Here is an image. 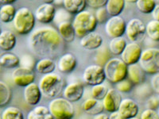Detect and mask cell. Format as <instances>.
<instances>
[{
    "label": "cell",
    "mask_w": 159,
    "mask_h": 119,
    "mask_svg": "<svg viewBox=\"0 0 159 119\" xmlns=\"http://www.w3.org/2000/svg\"><path fill=\"white\" fill-rule=\"evenodd\" d=\"M11 90L6 83L0 81V107H3L10 103L11 99Z\"/></svg>",
    "instance_id": "obj_33"
},
{
    "label": "cell",
    "mask_w": 159,
    "mask_h": 119,
    "mask_svg": "<svg viewBox=\"0 0 159 119\" xmlns=\"http://www.w3.org/2000/svg\"><path fill=\"white\" fill-rule=\"evenodd\" d=\"M126 2L123 0H107L105 8L111 17L119 16L125 7Z\"/></svg>",
    "instance_id": "obj_26"
},
{
    "label": "cell",
    "mask_w": 159,
    "mask_h": 119,
    "mask_svg": "<svg viewBox=\"0 0 159 119\" xmlns=\"http://www.w3.org/2000/svg\"><path fill=\"white\" fill-rule=\"evenodd\" d=\"M107 0H88L86 1V3L90 7L94 8V9H99V8L104 7L107 4Z\"/></svg>",
    "instance_id": "obj_44"
},
{
    "label": "cell",
    "mask_w": 159,
    "mask_h": 119,
    "mask_svg": "<svg viewBox=\"0 0 159 119\" xmlns=\"http://www.w3.org/2000/svg\"><path fill=\"white\" fill-rule=\"evenodd\" d=\"M71 18V15L65 9H59L56 11L54 21L57 25L64 22H69V20Z\"/></svg>",
    "instance_id": "obj_37"
},
{
    "label": "cell",
    "mask_w": 159,
    "mask_h": 119,
    "mask_svg": "<svg viewBox=\"0 0 159 119\" xmlns=\"http://www.w3.org/2000/svg\"><path fill=\"white\" fill-rule=\"evenodd\" d=\"M1 117L2 119H24V114L18 107H9L2 111Z\"/></svg>",
    "instance_id": "obj_34"
},
{
    "label": "cell",
    "mask_w": 159,
    "mask_h": 119,
    "mask_svg": "<svg viewBox=\"0 0 159 119\" xmlns=\"http://www.w3.org/2000/svg\"><path fill=\"white\" fill-rule=\"evenodd\" d=\"M94 15L96 17V19L98 23L103 24L104 22H107V21L108 20V18H107L108 14H107V10H106L105 7H104L99 8V9L96 10Z\"/></svg>",
    "instance_id": "obj_41"
},
{
    "label": "cell",
    "mask_w": 159,
    "mask_h": 119,
    "mask_svg": "<svg viewBox=\"0 0 159 119\" xmlns=\"http://www.w3.org/2000/svg\"><path fill=\"white\" fill-rule=\"evenodd\" d=\"M133 86L134 84L128 79H123L116 84V90L119 92H123V93L131 91V90L133 89Z\"/></svg>",
    "instance_id": "obj_38"
},
{
    "label": "cell",
    "mask_w": 159,
    "mask_h": 119,
    "mask_svg": "<svg viewBox=\"0 0 159 119\" xmlns=\"http://www.w3.org/2000/svg\"><path fill=\"white\" fill-rule=\"evenodd\" d=\"M20 64V58L14 53L6 52L0 56V66L7 68H15Z\"/></svg>",
    "instance_id": "obj_28"
},
{
    "label": "cell",
    "mask_w": 159,
    "mask_h": 119,
    "mask_svg": "<svg viewBox=\"0 0 159 119\" xmlns=\"http://www.w3.org/2000/svg\"><path fill=\"white\" fill-rule=\"evenodd\" d=\"M127 23L125 20L119 16L111 17L105 24V32L111 38L123 37L126 31Z\"/></svg>",
    "instance_id": "obj_10"
},
{
    "label": "cell",
    "mask_w": 159,
    "mask_h": 119,
    "mask_svg": "<svg viewBox=\"0 0 159 119\" xmlns=\"http://www.w3.org/2000/svg\"><path fill=\"white\" fill-rule=\"evenodd\" d=\"M93 119H108V115L106 114H103V113H102V114H98V115L95 116L94 118Z\"/></svg>",
    "instance_id": "obj_48"
},
{
    "label": "cell",
    "mask_w": 159,
    "mask_h": 119,
    "mask_svg": "<svg viewBox=\"0 0 159 119\" xmlns=\"http://www.w3.org/2000/svg\"><path fill=\"white\" fill-rule=\"evenodd\" d=\"M0 119H2V117H1V115H0Z\"/></svg>",
    "instance_id": "obj_53"
},
{
    "label": "cell",
    "mask_w": 159,
    "mask_h": 119,
    "mask_svg": "<svg viewBox=\"0 0 159 119\" xmlns=\"http://www.w3.org/2000/svg\"><path fill=\"white\" fill-rule=\"evenodd\" d=\"M147 109L152 110H156L159 109V99L157 96L152 95L149 97L146 103Z\"/></svg>",
    "instance_id": "obj_42"
},
{
    "label": "cell",
    "mask_w": 159,
    "mask_h": 119,
    "mask_svg": "<svg viewBox=\"0 0 159 119\" xmlns=\"http://www.w3.org/2000/svg\"><path fill=\"white\" fill-rule=\"evenodd\" d=\"M125 34L130 42H141L146 36V25L139 18H132L127 23Z\"/></svg>",
    "instance_id": "obj_8"
},
{
    "label": "cell",
    "mask_w": 159,
    "mask_h": 119,
    "mask_svg": "<svg viewBox=\"0 0 159 119\" xmlns=\"http://www.w3.org/2000/svg\"><path fill=\"white\" fill-rule=\"evenodd\" d=\"M28 44L37 56L50 59L59 54L64 45L58 31L52 27L37 29L30 36Z\"/></svg>",
    "instance_id": "obj_1"
},
{
    "label": "cell",
    "mask_w": 159,
    "mask_h": 119,
    "mask_svg": "<svg viewBox=\"0 0 159 119\" xmlns=\"http://www.w3.org/2000/svg\"><path fill=\"white\" fill-rule=\"evenodd\" d=\"M83 79L88 85L92 87L101 84L106 79L104 68L98 64L89 65L84 71Z\"/></svg>",
    "instance_id": "obj_9"
},
{
    "label": "cell",
    "mask_w": 159,
    "mask_h": 119,
    "mask_svg": "<svg viewBox=\"0 0 159 119\" xmlns=\"http://www.w3.org/2000/svg\"><path fill=\"white\" fill-rule=\"evenodd\" d=\"M26 119H54L48 107L37 106L28 113Z\"/></svg>",
    "instance_id": "obj_27"
},
{
    "label": "cell",
    "mask_w": 159,
    "mask_h": 119,
    "mask_svg": "<svg viewBox=\"0 0 159 119\" xmlns=\"http://www.w3.org/2000/svg\"><path fill=\"white\" fill-rule=\"evenodd\" d=\"M48 108L54 119H72L75 115V110L72 103L65 98L52 99Z\"/></svg>",
    "instance_id": "obj_6"
},
{
    "label": "cell",
    "mask_w": 159,
    "mask_h": 119,
    "mask_svg": "<svg viewBox=\"0 0 159 119\" xmlns=\"http://www.w3.org/2000/svg\"><path fill=\"white\" fill-rule=\"evenodd\" d=\"M57 64L54 60L50 58H42L37 62L35 68L36 71L40 74L47 75L52 73L56 69Z\"/></svg>",
    "instance_id": "obj_24"
},
{
    "label": "cell",
    "mask_w": 159,
    "mask_h": 119,
    "mask_svg": "<svg viewBox=\"0 0 159 119\" xmlns=\"http://www.w3.org/2000/svg\"><path fill=\"white\" fill-rule=\"evenodd\" d=\"M146 34L150 39L159 42V22L151 20L146 25Z\"/></svg>",
    "instance_id": "obj_32"
},
{
    "label": "cell",
    "mask_w": 159,
    "mask_h": 119,
    "mask_svg": "<svg viewBox=\"0 0 159 119\" xmlns=\"http://www.w3.org/2000/svg\"><path fill=\"white\" fill-rule=\"evenodd\" d=\"M122 100L123 99H122L120 92L118 91L116 89L111 88L108 90V92L104 99L102 100V103H103L104 110L109 113H112V112L118 111Z\"/></svg>",
    "instance_id": "obj_14"
},
{
    "label": "cell",
    "mask_w": 159,
    "mask_h": 119,
    "mask_svg": "<svg viewBox=\"0 0 159 119\" xmlns=\"http://www.w3.org/2000/svg\"><path fill=\"white\" fill-rule=\"evenodd\" d=\"M143 49L138 43L130 42L127 44L122 54L120 55V59L124 62L127 66L139 64V60L141 57Z\"/></svg>",
    "instance_id": "obj_12"
},
{
    "label": "cell",
    "mask_w": 159,
    "mask_h": 119,
    "mask_svg": "<svg viewBox=\"0 0 159 119\" xmlns=\"http://www.w3.org/2000/svg\"><path fill=\"white\" fill-rule=\"evenodd\" d=\"M152 90L156 92L157 94H159V72L156 74L153 75V77L151 78L150 81Z\"/></svg>",
    "instance_id": "obj_45"
},
{
    "label": "cell",
    "mask_w": 159,
    "mask_h": 119,
    "mask_svg": "<svg viewBox=\"0 0 159 119\" xmlns=\"http://www.w3.org/2000/svg\"><path fill=\"white\" fill-rule=\"evenodd\" d=\"M151 15L153 18H154V20L159 22V3L156 4L155 7L154 8L153 11H152Z\"/></svg>",
    "instance_id": "obj_46"
},
{
    "label": "cell",
    "mask_w": 159,
    "mask_h": 119,
    "mask_svg": "<svg viewBox=\"0 0 159 119\" xmlns=\"http://www.w3.org/2000/svg\"><path fill=\"white\" fill-rule=\"evenodd\" d=\"M137 8L140 12L143 14H151L155 7L156 2L154 0H138L135 2Z\"/></svg>",
    "instance_id": "obj_35"
},
{
    "label": "cell",
    "mask_w": 159,
    "mask_h": 119,
    "mask_svg": "<svg viewBox=\"0 0 159 119\" xmlns=\"http://www.w3.org/2000/svg\"><path fill=\"white\" fill-rule=\"evenodd\" d=\"M108 90L109 88L107 87V86H106L103 83H101V84L93 86L92 87L91 93H92V95L93 99H97V100H99V101H102L104 99L105 96H106L107 92H108Z\"/></svg>",
    "instance_id": "obj_36"
},
{
    "label": "cell",
    "mask_w": 159,
    "mask_h": 119,
    "mask_svg": "<svg viewBox=\"0 0 159 119\" xmlns=\"http://www.w3.org/2000/svg\"><path fill=\"white\" fill-rule=\"evenodd\" d=\"M20 64L22 65L21 67L26 68L33 70L35 66V60L31 55L25 54L20 58Z\"/></svg>",
    "instance_id": "obj_40"
},
{
    "label": "cell",
    "mask_w": 159,
    "mask_h": 119,
    "mask_svg": "<svg viewBox=\"0 0 159 119\" xmlns=\"http://www.w3.org/2000/svg\"><path fill=\"white\" fill-rule=\"evenodd\" d=\"M139 64L145 73L154 75L159 72V49L148 48L143 51Z\"/></svg>",
    "instance_id": "obj_7"
},
{
    "label": "cell",
    "mask_w": 159,
    "mask_h": 119,
    "mask_svg": "<svg viewBox=\"0 0 159 119\" xmlns=\"http://www.w3.org/2000/svg\"><path fill=\"white\" fill-rule=\"evenodd\" d=\"M17 43L16 36L12 31L2 30L0 33V49L4 51H10L15 48Z\"/></svg>",
    "instance_id": "obj_22"
},
{
    "label": "cell",
    "mask_w": 159,
    "mask_h": 119,
    "mask_svg": "<svg viewBox=\"0 0 159 119\" xmlns=\"http://www.w3.org/2000/svg\"><path fill=\"white\" fill-rule=\"evenodd\" d=\"M72 24L76 36L82 38L88 33L94 32L98 22L92 12L84 10L75 15Z\"/></svg>",
    "instance_id": "obj_3"
},
{
    "label": "cell",
    "mask_w": 159,
    "mask_h": 119,
    "mask_svg": "<svg viewBox=\"0 0 159 119\" xmlns=\"http://www.w3.org/2000/svg\"><path fill=\"white\" fill-rule=\"evenodd\" d=\"M151 90V87H150L148 84L142 83V84L139 85L138 87H136L134 94H135L138 97L146 98L148 95H150V94L152 91ZM137 96H136V97H137Z\"/></svg>",
    "instance_id": "obj_39"
},
{
    "label": "cell",
    "mask_w": 159,
    "mask_h": 119,
    "mask_svg": "<svg viewBox=\"0 0 159 119\" xmlns=\"http://www.w3.org/2000/svg\"><path fill=\"white\" fill-rule=\"evenodd\" d=\"M82 108L88 114L95 116L102 114L104 110L102 101H99L93 98H89L86 99L82 104Z\"/></svg>",
    "instance_id": "obj_21"
},
{
    "label": "cell",
    "mask_w": 159,
    "mask_h": 119,
    "mask_svg": "<svg viewBox=\"0 0 159 119\" xmlns=\"http://www.w3.org/2000/svg\"><path fill=\"white\" fill-rule=\"evenodd\" d=\"M12 80L17 86L25 87L30 83H34L35 73L31 69L18 67L12 72Z\"/></svg>",
    "instance_id": "obj_11"
},
{
    "label": "cell",
    "mask_w": 159,
    "mask_h": 119,
    "mask_svg": "<svg viewBox=\"0 0 159 119\" xmlns=\"http://www.w3.org/2000/svg\"><path fill=\"white\" fill-rule=\"evenodd\" d=\"M1 32H2V30H1V28H0V33H1Z\"/></svg>",
    "instance_id": "obj_51"
},
{
    "label": "cell",
    "mask_w": 159,
    "mask_h": 119,
    "mask_svg": "<svg viewBox=\"0 0 159 119\" xmlns=\"http://www.w3.org/2000/svg\"><path fill=\"white\" fill-rule=\"evenodd\" d=\"M86 1L84 0H64L63 6L65 9L70 15H76L84 11L86 7Z\"/></svg>",
    "instance_id": "obj_25"
},
{
    "label": "cell",
    "mask_w": 159,
    "mask_h": 119,
    "mask_svg": "<svg viewBox=\"0 0 159 119\" xmlns=\"http://www.w3.org/2000/svg\"><path fill=\"white\" fill-rule=\"evenodd\" d=\"M140 119H159V115L156 110L146 109L141 114Z\"/></svg>",
    "instance_id": "obj_43"
},
{
    "label": "cell",
    "mask_w": 159,
    "mask_h": 119,
    "mask_svg": "<svg viewBox=\"0 0 159 119\" xmlns=\"http://www.w3.org/2000/svg\"><path fill=\"white\" fill-rule=\"evenodd\" d=\"M119 113L124 119L135 117L139 112V105L131 99H124L122 100L118 109Z\"/></svg>",
    "instance_id": "obj_16"
},
{
    "label": "cell",
    "mask_w": 159,
    "mask_h": 119,
    "mask_svg": "<svg viewBox=\"0 0 159 119\" xmlns=\"http://www.w3.org/2000/svg\"><path fill=\"white\" fill-rule=\"evenodd\" d=\"M129 119H139V118H138V117H132V118H129Z\"/></svg>",
    "instance_id": "obj_50"
},
{
    "label": "cell",
    "mask_w": 159,
    "mask_h": 119,
    "mask_svg": "<svg viewBox=\"0 0 159 119\" xmlns=\"http://www.w3.org/2000/svg\"><path fill=\"white\" fill-rule=\"evenodd\" d=\"M127 78L134 85H140L144 83L146 76L139 64L129 65L127 68Z\"/></svg>",
    "instance_id": "obj_20"
},
{
    "label": "cell",
    "mask_w": 159,
    "mask_h": 119,
    "mask_svg": "<svg viewBox=\"0 0 159 119\" xmlns=\"http://www.w3.org/2000/svg\"><path fill=\"white\" fill-rule=\"evenodd\" d=\"M16 9L12 4L2 5L0 7V21L5 23L13 22L16 15Z\"/></svg>",
    "instance_id": "obj_30"
},
{
    "label": "cell",
    "mask_w": 159,
    "mask_h": 119,
    "mask_svg": "<svg viewBox=\"0 0 159 119\" xmlns=\"http://www.w3.org/2000/svg\"><path fill=\"white\" fill-rule=\"evenodd\" d=\"M108 119H124L122 115L119 113V111H115L111 113L110 115H108Z\"/></svg>",
    "instance_id": "obj_47"
},
{
    "label": "cell",
    "mask_w": 159,
    "mask_h": 119,
    "mask_svg": "<svg viewBox=\"0 0 159 119\" xmlns=\"http://www.w3.org/2000/svg\"><path fill=\"white\" fill-rule=\"evenodd\" d=\"M38 86L42 96L47 99H55L65 87V82L60 75L52 72L50 74L44 75L39 80Z\"/></svg>",
    "instance_id": "obj_2"
},
{
    "label": "cell",
    "mask_w": 159,
    "mask_h": 119,
    "mask_svg": "<svg viewBox=\"0 0 159 119\" xmlns=\"http://www.w3.org/2000/svg\"><path fill=\"white\" fill-rule=\"evenodd\" d=\"M84 87L80 82L69 83L63 90V96L70 103L80 101L84 95Z\"/></svg>",
    "instance_id": "obj_15"
},
{
    "label": "cell",
    "mask_w": 159,
    "mask_h": 119,
    "mask_svg": "<svg viewBox=\"0 0 159 119\" xmlns=\"http://www.w3.org/2000/svg\"><path fill=\"white\" fill-rule=\"evenodd\" d=\"M57 29L60 36L61 37L63 41L66 42H72L74 41L76 34L72 24L70 22H64L60 23L57 25Z\"/></svg>",
    "instance_id": "obj_23"
},
{
    "label": "cell",
    "mask_w": 159,
    "mask_h": 119,
    "mask_svg": "<svg viewBox=\"0 0 159 119\" xmlns=\"http://www.w3.org/2000/svg\"><path fill=\"white\" fill-rule=\"evenodd\" d=\"M127 45V42L123 37L112 38L109 42L108 49L111 54L117 56V55L122 54V52H123Z\"/></svg>",
    "instance_id": "obj_29"
},
{
    "label": "cell",
    "mask_w": 159,
    "mask_h": 119,
    "mask_svg": "<svg viewBox=\"0 0 159 119\" xmlns=\"http://www.w3.org/2000/svg\"><path fill=\"white\" fill-rule=\"evenodd\" d=\"M127 66L119 58H111L103 67L106 79L112 83H117L127 78Z\"/></svg>",
    "instance_id": "obj_5"
},
{
    "label": "cell",
    "mask_w": 159,
    "mask_h": 119,
    "mask_svg": "<svg viewBox=\"0 0 159 119\" xmlns=\"http://www.w3.org/2000/svg\"><path fill=\"white\" fill-rule=\"evenodd\" d=\"M34 14L27 7H21L16 11L13 25L17 33L25 35L32 31L35 25Z\"/></svg>",
    "instance_id": "obj_4"
},
{
    "label": "cell",
    "mask_w": 159,
    "mask_h": 119,
    "mask_svg": "<svg viewBox=\"0 0 159 119\" xmlns=\"http://www.w3.org/2000/svg\"><path fill=\"white\" fill-rule=\"evenodd\" d=\"M15 2V0H0V3L2 5H7V4H12Z\"/></svg>",
    "instance_id": "obj_49"
},
{
    "label": "cell",
    "mask_w": 159,
    "mask_h": 119,
    "mask_svg": "<svg viewBox=\"0 0 159 119\" xmlns=\"http://www.w3.org/2000/svg\"><path fill=\"white\" fill-rule=\"evenodd\" d=\"M56 11L53 4L43 2L38 6L35 11V19L42 23H49L54 20Z\"/></svg>",
    "instance_id": "obj_13"
},
{
    "label": "cell",
    "mask_w": 159,
    "mask_h": 119,
    "mask_svg": "<svg viewBox=\"0 0 159 119\" xmlns=\"http://www.w3.org/2000/svg\"><path fill=\"white\" fill-rule=\"evenodd\" d=\"M111 59V53L107 47L101 46L96 49V55H95V61L96 64L104 67L105 64Z\"/></svg>",
    "instance_id": "obj_31"
},
{
    "label": "cell",
    "mask_w": 159,
    "mask_h": 119,
    "mask_svg": "<svg viewBox=\"0 0 159 119\" xmlns=\"http://www.w3.org/2000/svg\"><path fill=\"white\" fill-rule=\"evenodd\" d=\"M24 99L25 103L30 106H37L41 101L42 94L38 84L32 83L24 88Z\"/></svg>",
    "instance_id": "obj_17"
},
{
    "label": "cell",
    "mask_w": 159,
    "mask_h": 119,
    "mask_svg": "<svg viewBox=\"0 0 159 119\" xmlns=\"http://www.w3.org/2000/svg\"><path fill=\"white\" fill-rule=\"evenodd\" d=\"M157 114H158V115H159V109H158V111H157Z\"/></svg>",
    "instance_id": "obj_52"
},
{
    "label": "cell",
    "mask_w": 159,
    "mask_h": 119,
    "mask_svg": "<svg viewBox=\"0 0 159 119\" xmlns=\"http://www.w3.org/2000/svg\"><path fill=\"white\" fill-rule=\"evenodd\" d=\"M80 44L81 47L87 50H96L101 47L103 44V37L97 33L92 32L88 33L80 39Z\"/></svg>",
    "instance_id": "obj_18"
},
{
    "label": "cell",
    "mask_w": 159,
    "mask_h": 119,
    "mask_svg": "<svg viewBox=\"0 0 159 119\" xmlns=\"http://www.w3.org/2000/svg\"><path fill=\"white\" fill-rule=\"evenodd\" d=\"M76 58L72 53H65L59 58L57 62V68L62 73H70L76 67Z\"/></svg>",
    "instance_id": "obj_19"
}]
</instances>
